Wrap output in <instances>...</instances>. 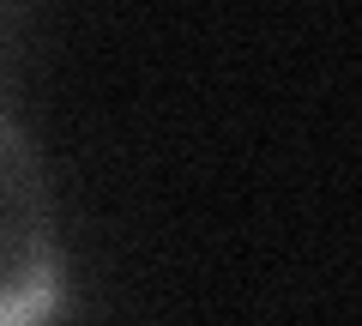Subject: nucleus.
I'll list each match as a JSON object with an SVG mask.
<instances>
[{
    "mask_svg": "<svg viewBox=\"0 0 362 326\" xmlns=\"http://www.w3.org/2000/svg\"><path fill=\"white\" fill-rule=\"evenodd\" d=\"M66 302V235L49 163L0 115V326H54Z\"/></svg>",
    "mask_w": 362,
    "mask_h": 326,
    "instance_id": "nucleus-1",
    "label": "nucleus"
}]
</instances>
